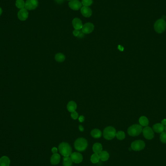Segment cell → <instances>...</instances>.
<instances>
[{
    "instance_id": "cell-1",
    "label": "cell",
    "mask_w": 166,
    "mask_h": 166,
    "mask_svg": "<svg viewBox=\"0 0 166 166\" xmlns=\"http://www.w3.org/2000/svg\"><path fill=\"white\" fill-rule=\"evenodd\" d=\"M58 150L61 155L64 157L71 156L72 153L71 146L68 143L62 142L58 146Z\"/></svg>"
},
{
    "instance_id": "cell-2",
    "label": "cell",
    "mask_w": 166,
    "mask_h": 166,
    "mask_svg": "<svg viewBox=\"0 0 166 166\" xmlns=\"http://www.w3.org/2000/svg\"><path fill=\"white\" fill-rule=\"evenodd\" d=\"M74 146L75 149L77 151L79 152H83L87 148L88 143L87 140L85 139L80 138H78L75 140Z\"/></svg>"
},
{
    "instance_id": "cell-3",
    "label": "cell",
    "mask_w": 166,
    "mask_h": 166,
    "mask_svg": "<svg viewBox=\"0 0 166 166\" xmlns=\"http://www.w3.org/2000/svg\"><path fill=\"white\" fill-rule=\"evenodd\" d=\"M116 129L112 126H108L104 129L103 132V136L105 139L111 140L116 136Z\"/></svg>"
},
{
    "instance_id": "cell-4",
    "label": "cell",
    "mask_w": 166,
    "mask_h": 166,
    "mask_svg": "<svg viewBox=\"0 0 166 166\" xmlns=\"http://www.w3.org/2000/svg\"><path fill=\"white\" fill-rule=\"evenodd\" d=\"M142 126L139 124H134L129 127L127 132L129 135L132 136H136L139 135L142 131Z\"/></svg>"
},
{
    "instance_id": "cell-5",
    "label": "cell",
    "mask_w": 166,
    "mask_h": 166,
    "mask_svg": "<svg viewBox=\"0 0 166 166\" xmlns=\"http://www.w3.org/2000/svg\"><path fill=\"white\" fill-rule=\"evenodd\" d=\"M154 30L158 33H162L166 28V22L163 19L157 20L154 25Z\"/></svg>"
},
{
    "instance_id": "cell-6",
    "label": "cell",
    "mask_w": 166,
    "mask_h": 166,
    "mask_svg": "<svg viewBox=\"0 0 166 166\" xmlns=\"http://www.w3.org/2000/svg\"><path fill=\"white\" fill-rule=\"evenodd\" d=\"M145 147V143L141 140H138L134 141L131 144V148L135 151H139L143 149Z\"/></svg>"
},
{
    "instance_id": "cell-7",
    "label": "cell",
    "mask_w": 166,
    "mask_h": 166,
    "mask_svg": "<svg viewBox=\"0 0 166 166\" xmlns=\"http://www.w3.org/2000/svg\"><path fill=\"white\" fill-rule=\"evenodd\" d=\"M38 4V0H27L25 3V8L27 10H34L37 7Z\"/></svg>"
},
{
    "instance_id": "cell-8",
    "label": "cell",
    "mask_w": 166,
    "mask_h": 166,
    "mask_svg": "<svg viewBox=\"0 0 166 166\" xmlns=\"http://www.w3.org/2000/svg\"><path fill=\"white\" fill-rule=\"evenodd\" d=\"M143 135L146 139H152L154 138V132L150 127H146L142 130Z\"/></svg>"
},
{
    "instance_id": "cell-9",
    "label": "cell",
    "mask_w": 166,
    "mask_h": 166,
    "mask_svg": "<svg viewBox=\"0 0 166 166\" xmlns=\"http://www.w3.org/2000/svg\"><path fill=\"white\" fill-rule=\"evenodd\" d=\"M71 158L73 162L76 164L81 163L83 159L82 155L78 152L72 153L71 155Z\"/></svg>"
},
{
    "instance_id": "cell-10",
    "label": "cell",
    "mask_w": 166,
    "mask_h": 166,
    "mask_svg": "<svg viewBox=\"0 0 166 166\" xmlns=\"http://www.w3.org/2000/svg\"><path fill=\"white\" fill-rule=\"evenodd\" d=\"M68 5L72 10H78L81 8L82 4L78 0H72L69 2Z\"/></svg>"
},
{
    "instance_id": "cell-11",
    "label": "cell",
    "mask_w": 166,
    "mask_h": 166,
    "mask_svg": "<svg viewBox=\"0 0 166 166\" xmlns=\"http://www.w3.org/2000/svg\"><path fill=\"white\" fill-rule=\"evenodd\" d=\"M94 26L93 24L90 22L85 24L82 27V31L85 34H88L91 33L94 30Z\"/></svg>"
},
{
    "instance_id": "cell-12",
    "label": "cell",
    "mask_w": 166,
    "mask_h": 166,
    "mask_svg": "<svg viewBox=\"0 0 166 166\" xmlns=\"http://www.w3.org/2000/svg\"><path fill=\"white\" fill-rule=\"evenodd\" d=\"M29 13L26 8L20 9L18 13V17L20 20L24 21L26 20L28 17Z\"/></svg>"
},
{
    "instance_id": "cell-13",
    "label": "cell",
    "mask_w": 166,
    "mask_h": 166,
    "mask_svg": "<svg viewBox=\"0 0 166 166\" xmlns=\"http://www.w3.org/2000/svg\"><path fill=\"white\" fill-rule=\"evenodd\" d=\"M72 24L75 30H80L82 29V27L83 26L81 20L78 19V18H75L72 21Z\"/></svg>"
},
{
    "instance_id": "cell-14",
    "label": "cell",
    "mask_w": 166,
    "mask_h": 166,
    "mask_svg": "<svg viewBox=\"0 0 166 166\" xmlns=\"http://www.w3.org/2000/svg\"><path fill=\"white\" fill-rule=\"evenodd\" d=\"M81 12L83 16L87 18L90 17L92 15L91 9L88 7H82L81 9Z\"/></svg>"
},
{
    "instance_id": "cell-15",
    "label": "cell",
    "mask_w": 166,
    "mask_h": 166,
    "mask_svg": "<svg viewBox=\"0 0 166 166\" xmlns=\"http://www.w3.org/2000/svg\"><path fill=\"white\" fill-rule=\"evenodd\" d=\"M60 161V156L58 153L53 154V155H52V156H51L50 162L52 165H58V164L59 163Z\"/></svg>"
},
{
    "instance_id": "cell-16",
    "label": "cell",
    "mask_w": 166,
    "mask_h": 166,
    "mask_svg": "<svg viewBox=\"0 0 166 166\" xmlns=\"http://www.w3.org/2000/svg\"><path fill=\"white\" fill-rule=\"evenodd\" d=\"M153 131L156 133H161L164 132L165 127L162 123H156L153 126Z\"/></svg>"
},
{
    "instance_id": "cell-17",
    "label": "cell",
    "mask_w": 166,
    "mask_h": 166,
    "mask_svg": "<svg viewBox=\"0 0 166 166\" xmlns=\"http://www.w3.org/2000/svg\"><path fill=\"white\" fill-rule=\"evenodd\" d=\"M92 149L94 153L99 154L102 151V146L101 143H96L93 145Z\"/></svg>"
},
{
    "instance_id": "cell-18",
    "label": "cell",
    "mask_w": 166,
    "mask_h": 166,
    "mask_svg": "<svg viewBox=\"0 0 166 166\" xmlns=\"http://www.w3.org/2000/svg\"><path fill=\"white\" fill-rule=\"evenodd\" d=\"M10 160L7 156H3L0 159V166H9Z\"/></svg>"
},
{
    "instance_id": "cell-19",
    "label": "cell",
    "mask_w": 166,
    "mask_h": 166,
    "mask_svg": "<svg viewBox=\"0 0 166 166\" xmlns=\"http://www.w3.org/2000/svg\"><path fill=\"white\" fill-rule=\"evenodd\" d=\"M77 108L76 104L74 101H70L67 105L68 110L70 112H74Z\"/></svg>"
},
{
    "instance_id": "cell-20",
    "label": "cell",
    "mask_w": 166,
    "mask_h": 166,
    "mask_svg": "<svg viewBox=\"0 0 166 166\" xmlns=\"http://www.w3.org/2000/svg\"><path fill=\"white\" fill-rule=\"evenodd\" d=\"M91 135L95 139H98L101 137L102 133L100 130L95 129L92 130L91 132Z\"/></svg>"
},
{
    "instance_id": "cell-21",
    "label": "cell",
    "mask_w": 166,
    "mask_h": 166,
    "mask_svg": "<svg viewBox=\"0 0 166 166\" xmlns=\"http://www.w3.org/2000/svg\"><path fill=\"white\" fill-rule=\"evenodd\" d=\"M100 158L102 161H106L108 160L109 158V154L106 151H102L99 153Z\"/></svg>"
},
{
    "instance_id": "cell-22",
    "label": "cell",
    "mask_w": 166,
    "mask_h": 166,
    "mask_svg": "<svg viewBox=\"0 0 166 166\" xmlns=\"http://www.w3.org/2000/svg\"><path fill=\"white\" fill-rule=\"evenodd\" d=\"M140 124L143 126H147L149 124V120L145 116L141 117L139 119Z\"/></svg>"
},
{
    "instance_id": "cell-23",
    "label": "cell",
    "mask_w": 166,
    "mask_h": 166,
    "mask_svg": "<svg viewBox=\"0 0 166 166\" xmlns=\"http://www.w3.org/2000/svg\"><path fill=\"white\" fill-rule=\"evenodd\" d=\"M100 160V158L99 154L96 153H93L92 155L91 158H90V160H91L92 163H93V164H96V163H98Z\"/></svg>"
},
{
    "instance_id": "cell-24",
    "label": "cell",
    "mask_w": 166,
    "mask_h": 166,
    "mask_svg": "<svg viewBox=\"0 0 166 166\" xmlns=\"http://www.w3.org/2000/svg\"><path fill=\"white\" fill-rule=\"evenodd\" d=\"M63 166H71L72 164V161L71 160V157H64L63 158Z\"/></svg>"
},
{
    "instance_id": "cell-25",
    "label": "cell",
    "mask_w": 166,
    "mask_h": 166,
    "mask_svg": "<svg viewBox=\"0 0 166 166\" xmlns=\"http://www.w3.org/2000/svg\"><path fill=\"white\" fill-rule=\"evenodd\" d=\"M55 60L59 62H62L64 61L65 59V56L62 53H58L55 55Z\"/></svg>"
},
{
    "instance_id": "cell-26",
    "label": "cell",
    "mask_w": 166,
    "mask_h": 166,
    "mask_svg": "<svg viewBox=\"0 0 166 166\" xmlns=\"http://www.w3.org/2000/svg\"><path fill=\"white\" fill-rule=\"evenodd\" d=\"M16 6L18 8L22 9L25 7V2L24 0H16Z\"/></svg>"
},
{
    "instance_id": "cell-27",
    "label": "cell",
    "mask_w": 166,
    "mask_h": 166,
    "mask_svg": "<svg viewBox=\"0 0 166 166\" xmlns=\"http://www.w3.org/2000/svg\"><path fill=\"white\" fill-rule=\"evenodd\" d=\"M73 34L75 36L79 38H83L85 36V34L82 32V31H80V30H78L75 29L73 32Z\"/></svg>"
},
{
    "instance_id": "cell-28",
    "label": "cell",
    "mask_w": 166,
    "mask_h": 166,
    "mask_svg": "<svg viewBox=\"0 0 166 166\" xmlns=\"http://www.w3.org/2000/svg\"><path fill=\"white\" fill-rule=\"evenodd\" d=\"M116 136L117 137V138L119 140H123L125 138V134L124 132L120 131H118V132L116 133Z\"/></svg>"
},
{
    "instance_id": "cell-29",
    "label": "cell",
    "mask_w": 166,
    "mask_h": 166,
    "mask_svg": "<svg viewBox=\"0 0 166 166\" xmlns=\"http://www.w3.org/2000/svg\"><path fill=\"white\" fill-rule=\"evenodd\" d=\"M92 3V0H82V4L84 7H88L91 5Z\"/></svg>"
},
{
    "instance_id": "cell-30",
    "label": "cell",
    "mask_w": 166,
    "mask_h": 166,
    "mask_svg": "<svg viewBox=\"0 0 166 166\" xmlns=\"http://www.w3.org/2000/svg\"><path fill=\"white\" fill-rule=\"evenodd\" d=\"M160 139L163 143H166V132L161 133L160 136Z\"/></svg>"
},
{
    "instance_id": "cell-31",
    "label": "cell",
    "mask_w": 166,
    "mask_h": 166,
    "mask_svg": "<svg viewBox=\"0 0 166 166\" xmlns=\"http://www.w3.org/2000/svg\"><path fill=\"white\" fill-rule=\"evenodd\" d=\"M71 117L73 119H76L78 118V113L75 111L74 112H71Z\"/></svg>"
},
{
    "instance_id": "cell-32",
    "label": "cell",
    "mask_w": 166,
    "mask_h": 166,
    "mask_svg": "<svg viewBox=\"0 0 166 166\" xmlns=\"http://www.w3.org/2000/svg\"><path fill=\"white\" fill-rule=\"evenodd\" d=\"M58 149L56 147H53L51 149V152L53 153V154L56 153H58Z\"/></svg>"
},
{
    "instance_id": "cell-33",
    "label": "cell",
    "mask_w": 166,
    "mask_h": 166,
    "mask_svg": "<svg viewBox=\"0 0 166 166\" xmlns=\"http://www.w3.org/2000/svg\"><path fill=\"white\" fill-rule=\"evenodd\" d=\"M84 120H85V117L83 116H81L79 117V121L80 122H83L84 121Z\"/></svg>"
},
{
    "instance_id": "cell-34",
    "label": "cell",
    "mask_w": 166,
    "mask_h": 166,
    "mask_svg": "<svg viewBox=\"0 0 166 166\" xmlns=\"http://www.w3.org/2000/svg\"><path fill=\"white\" fill-rule=\"evenodd\" d=\"M64 0H55V1L57 3H59V4L62 3L64 2Z\"/></svg>"
},
{
    "instance_id": "cell-35",
    "label": "cell",
    "mask_w": 166,
    "mask_h": 166,
    "mask_svg": "<svg viewBox=\"0 0 166 166\" xmlns=\"http://www.w3.org/2000/svg\"><path fill=\"white\" fill-rule=\"evenodd\" d=\"M161 123L163 124V125H166V119H164L162 122H161Z\"/></svg>"
},
{
    "instance_id": "cell-36",
    "label": "cell",
    "mask_w": 166,
    "mask_h": 166,
    "mask_svg": "<svg viewBox=\"0 0 166 166\" xmlns=\"http://www.w3.org/2000/svg\"><path fill=\"white\" fill-rule=\"evenodd\" d=\"M79 129L80 130V131H81V132L84 131V129L83 127V126L82 125L79 126Z\"/></svg>"
},
{
    "instance_id": "cell-37",
    "label": "cell",
    "mask_w": 166,
    "mask_h": 166,
    "mask_svg": "<svg viewBox=\"0 0 166 166\" xmlns=\"http://www.w3.org/2000/svg\"><path fill=\"white\" fill-rule=\"evenodd\" d=\"M2 13H3V10H2V9L0 7V16H1V15H2Z\"/></svg>"
},
{
    "instance_id": "cell-38",
    "label": "cell",
    "mask_w": 166,
    "mask_h": 166,
    "mask_svg": "<svg viewBox=\"0 0 166 166\" xmlns=\"http://www.w3.org/2000/svg\"><path fill=\"white\" fill-rule=\"evenodd\" d=\"M165 18H166V16H163V17H162V19H163V20H164V19H165Z\"/></svg>"
},
{
    "instance_id": "cell-39",
    "label": "cell",
    "mask_w": 166,
    "mask_h": 166,
    "mask_svg": "<svg viewBox=\"0 0 166 166\" xmlns=\"http://www.w3.org/2000/svg\"><path fill=\"white\" fill-rule=\"evenodd\" d=\"M165 131H166V125L165 126Z\"/></svg>"
},
{
    "instance_id": "cell-40",
    "label": "cell",
    "mask_w": 166,
    "mask_h": 166,
    "mask_svg": "<svg viewBox=\"0 0 166 166\" xmlns=\"http://www.w3.org/2000/svg\"><path fill=\"white\" fill-rule=\"evenodd\" d=\"M68 1H72V0H68Z\"/></svg>"
}]
</instances>
